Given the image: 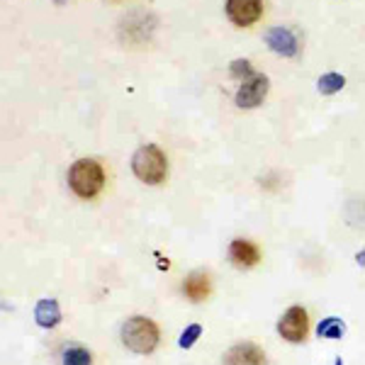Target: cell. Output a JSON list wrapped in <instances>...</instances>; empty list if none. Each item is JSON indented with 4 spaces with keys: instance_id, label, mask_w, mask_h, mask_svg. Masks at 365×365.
I'll list each match as a JSON object with an SVG mask.
<instances>
[{
    "instance_id": "1",
    "label": "cell",
    "mask_w": 365,
    "mask_h": 365,
    "mask_svg": "<svg viewBox=\"0 0 365 365\" xmlns=\"http://www.w3.org/2000/svg\"><path fill=\"white\" fill-rule=\"evenodd\" d=\"M103 182H105V173H103V168H100V163L93 161V158H81V161H76L68 170L71 190L83 200L96 197L98 192L103 190Z\"/></svg>"
},
{
    "instance_id": "2",
    "label": "cell",
    "mask_w": 365,
    "mask_h": 365,
    "mask_svg": "<svg viewBox=\"0 0 365 365\" xmlns=\"http://www.w3.org/2000/svg\"><path fill=\"white\" fill-rule=\"evenodd\" d=\"M132 168H134V175H137L141 182L158 185V182H163V178H166V173H168V161L156 144H146L134 154Z\"/></svg>"
},
{
    "instance_id": "3",
    "label": "cell",
    "mask_w": 365,
    "mask_h": 365,
    "mask_svg": "<svg viewBox=\"0 0 365 365\" xmlns=\"http://www.w3.org/2000/svg\"><path fill=\"white\" fill-rule=\"evenodd\" d=\"M122 341L134 353H151L158 344V327L146 317H132L122 327Z\"/></svg>"
},
{
    "instance_id": "4",
    "label": "cell",
    "mask_w": 365,
    "mask_h": 365,
    "mask_svg": "<svg viewBox=\"0 0 365 365\" xmlns=\"http://www.w3.org/2000/svg\"><path fill=\"white\" fill-rule=\"evenodd\" d=\"M307 329H309V322H307V312L302 307H290L282 314V319L278 322V331L280 336L290 344H299L307 336Z\"/></svg>"
},
{
    "instance_id": "5",
    "label": "cell",
    "mask_w": 365,
    "mask_h": 365,
    "mask_svg": "<svg viewBox=\"0 0 365 365\" xmlns=\"http://www.w3.org/2000/svg\"><path fill=\"white\" fill-rule=\"evenodd\" d=\"M266 93H268V78L261 73H253L237 91V105L246 110L258 108V105L263 103V98H266Z\"/></svg>"
},
{
    "instance_id": "6",
    "label": "cell",
    "mask_w": 365,
    "mask_h": 365,
    "mask_svg": "<svg viewBox=\"0 0 365 365\" xmlns=\"http://www.w3.org/2000/svg\"><path fill=\"white\" fill-rule=\"evenodd\" d=\"M263 3L261 0H227V15L237 27H251L261 20Z\"/></svg>"
},
{
    "instance_id": "7",
    "label": "cell",
    "mask_w": 365,
    "mask_h": 365,
    "mask_svg": "<svg viewBox=\"0 0 365 365\" xmlns=\"http://www.w3.org/2000/svg\"><path fill=\"white\" fill-rule=\"evenodd\" d=\"M266 42H268L270 49H273L275 54H280V56H295L297 49H299L295 32H292V29H287V27H273L266 34Z\"/></svg>"
},
{
    "instance_id": "8",
    "label": "cell",
    "mask_w": 365,
    "mask_h": 365,
    "mask_svg": "<svg viewBox=\"0 0 365 365\" xmlns=\"http://www.w3.org/2000/svg\"><path fill=\"white\" fill-rule=\"evenodd\" d=\"M225 365H266V353L256 344H239L227 351Z\"/></svg>"
},
{
    "instance_id": "9",
    "label": "cell",
    "mask_w": 365,
    "mask_h": 365,
    "mask_svg": "<svg viewBox=\"0 0 365 365\" xmlns=\"http://www.w3.org/2000/svg\"><path fill=\"white\" fill-rule=\"evenodd\" d=\"M229 258L237 268H253L258 261H261V251H258L256 244L246 239H234L232 246H229Z\"/></svg>"
},
{
    "instance_id": "10",
    "label": "cell",
    "mask_w": 365,
    "mask_h": 365,
    "mask_svg": "<svg viewBox=\"0 0 365 365\" xmlns=\"http://www.w3.org/2000/svg\"><path fill=\"white\" fill-rule=\"evenodd\" d=\"M182 292H185L187 299L192 302H202L210 295V275L207 273H192L187 275L185 285H182Z\"/></svg>"
},
{
    "instance_id": "11",
    "label": "cell",
    "mask_w": 365,
    "mask_h": 365,
    "mask_svg": "<svg viewBox=\"0 0 365 365\" xmlns=\"http://www.w3.org/2000/svg\"><path fill=\"white\" fill-rule=\"evenodd\" d=\"M34 319H37L39 327L54 329L56 324L61 322V309H58L56 299H39L37 309H34Z\"/></svg>"
},
{
    "instance_id": "12",
    "label": "cell",
    "mask_w": 365,
    "mask_h": 365,
    "mask_svg": "<svg viewBox=\"0 0 365 365\" xmlns=\"http://www.w3.org/2000/svg\"><path fill=\"white\" fill-rule=\"evenodd\" d=\"M344 331H346L344 322L336 319V317H329V319H324L319 324V329H317V334H319L322 339H331V341L344 336Z\"/></svg>"
},
{
    "instance_id": "13",
    "label": "cell",
    "mask_w": 365,
    "mask_h": 365,
    "mask_svg": "<svg viewBox=\"0 0 365 365\" xmlns=\"http://www.w3.org/2000/svg\"><path fill=\"white\" fill-rule=\"evenodd\" d=\"M344 86H346V78L341 73H324L319 78V83H317L322 96H334V93H339Z\"/></svg>"
},
{
    "instance_id": "14",
    "label": "cell",
    "mask_w": 365,
    "mask_h": 365,
    "mask_svg": "<svg viewBox=\"0 0 365 365\" xmlns=\"http://www.w3.org/2000/svg\"><path fill=\"white\" fill-rule=\"evenodd\" d=\"M63 365H93V356L83 346H71L63 351Z\"/></svg>"
},
{
    "instance_id": "15",
    "label": "cell",
    "mask_w": 365,
    "mask_h": 365,
    "mask_svg": "<svg viewBox=\"0 0 365 365\" xmlns=\"http://www.w3.org/2000/svg\"><path fill=\"white\" fill-rule=\"evenodd\" d=\"M200 334H202V327H200V324H190V327L180 334V341H178L180 349H192L195 341L200 339Z\"/></svg>"
},
{
    "instance_id": "16",
    "label": "cell",
    "mask_w": 365,
    "mask_h": 365,
    "mask_svg": "<svg viewBox=\"0 0 365 365\" xmlns=\"http://www.w3.org/2000/svg\"><path fill=\"white\" fill-rule=\"evenodd\" d=\"M232 76H234V78H241V76H246V78H251V76H253L251 63L246 61V58H237V61L232 63Z\"/></svg>"
},
{
    "instance_id": "17",
    "label": "cell",
    "mask_w": 365,
    "mask_h": 365,
    "mask_svg": "<svg viewBox=\"0 0 365 365\" xmlns=\"http://www.w3.org/2000/svg\"><path fill=\"white\" fill-rule=\"evenodd\" d=\"M356 261H358V266H365V249H363L361 253H358V256H356Z\"/></svg>"
},
{
    "instance_id": "18",
    "label": "cell",
    "mask_w": 365,
    "mask_h": 365,
    "mask_svg": "<svg viewBox=\"0 0 365 365\" xmlns=\"http://www.w3.org/2000/svg\"><path fill=\"white\" fill-rule=\"evenodd\" d=\"M336 365H344V363H341V361H336Z\"/></svg>"
}]
</instances>
